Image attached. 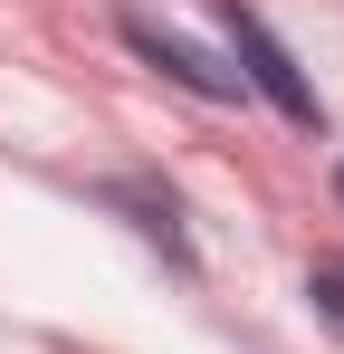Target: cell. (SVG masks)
I'll return each instance as SVG.
<instances>
[{
  "label": "cell",
  "mask_w": 344,
  "mask_h": 354,
  "mask_svg": "<svg viewBox=\"0 0 344 354\" xmlns=\"http://www.w3.org/2000/svg\"><path fill=\"white\" fill-rule=\"evenodd\" d=\"M220 19H229V39H239V86L278 96V115H287V124H316V86H306V77H296V58L268 39V19H258V10H239V0H229Z\"/></svg>",
  "instance_id": "6da1fadb"
},
{
  "label": "cell",
  "mask_w": 344,
  "mask_h": 354,
  "mask_svg": "<svg viewBox=\"0 0 344 354\" xmlns=\"http://www.w3.org/2000/svg\"><path fill=\"white\" fill-rule=\"evenodd\" d=\"M124 39H134L144 58L163 67V77H182L191 96H239V77H229V67H211L201 48H191V39H172V29H153V19H124Z\"/></svg>",
  "instance_id": "7a4b0ae2"
},
{
  "label": "cell",
  "mask_w": 344,
  "mask_h": 354,
  "mask_svg": "<svg viewBox=\"0 0 344 354\" xmlns=\"http://www.w3.org/2000/svg\"><path fill=\"white\" fill-rule=\"evenodd\" d=\"M306 297H316V316L344 335V259H316V268H306Z\"/></svg>",
  "instance_id": "3957f363"
}]
</instances>
